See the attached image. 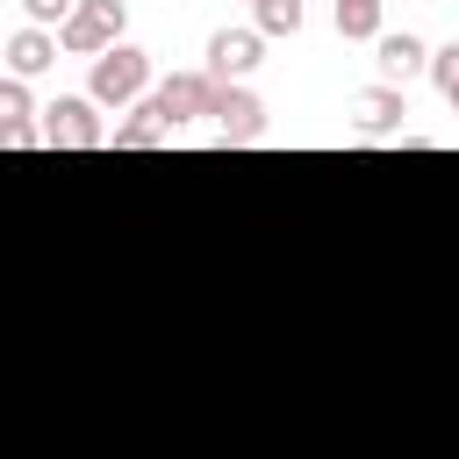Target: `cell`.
Here are the masks:
<instances>
[{
    "label": "cell",
    "instance_id": "12",
    "mask_svg": "<svg viewBox=\"0 0 459 459\" xmlns=\"http://www.w3.org/2000/svg\"><path fill=\"white\" fill-rule=\"evenodd\" d=\"M251 29H258V36H294V29H301V0H265V7H251Z\"/></svg>",
    "mask_w": 459,
    "mask_h": 459
},
{
    "label": "cell",
    "instance_id": "1",
    "mask_svg": "<svg viewBox=\"0 0 459 459\" xmlns=\"http://www.w3.org/2000/svg\"><path fill=\"white\" fill-rule=\"evenodd\" d=\"M86 93H93L100 108H136V100L151 93V50H136V43H115L108 57H93V72H86Z\"/></svg>",
    "mask_w": 459,
    "mask_h": 459
},
{
    "label": "cell",
    "instance_id": "4",
    "mask_svg": "<svg viewBox=\"0 0 459 459\" xmlns=\"http://www.w3.org/2000/svg\"><path fill=\"white\" fill-rule=\"evenodd\" d=\"M43 143L50 151H100L108 129H100V100L93 93H57L43 108Z\"/></svg>",
    "mask_w": 459,
    "mask_h": 459
},
{
    "label": "cell",
    "instance_id": "13",
    "mask_svg": "<svg viewBox=\"0 0 459 459\" xmlns=\"http://www.w3.org/2000/svg\"><path fill=\"white\" fill-rule=\"evenodd\" d=\"M36 100H29V79H0V129H29Z\"/></svg>",
    "mask_w": 459,
    "mask_h": 459
},
{
    "label": "cell",
    "instance_id": "5",
    "mask_svg": "<svg viewBox=\"0 0 459 459\" xmlns=\"http://www.w3.org/2000/svg\"><path fill=\"white\" fill-rule=\"evenodd\" d=\"M265 65V36L258 29H215L208 36V65L201 72H215L222 86H244V72H258Z\"/></svg>",
    "mask_w": 459,
    "mask_h": 459
},
{
    "label": "cell",
    "instance_id": "2",
    "mask_svg": "<svg viewBox=\"0 0 459 459\" xmlns=\"http://www.w3.org/2000/svg\"><path fill=\"white\" fill-rule=\"evenodd\" d=\"M215 93H222V79H215V72H165V79L151 86V115L179 136L186 122L215 115Z\"/></svg>",
    "mask_w": 459,
    "mask_h": 459
},
{
    "label": "cell",
    "instance_id": "8",
    "mask_svg": "<svg viewBox=\"0 0 459 459\" xmlns=\"http://www.w3.org/2000/svg\"><path fill=\"white\" fill-rule=\"evenodd\" d=\"M57 29H36V22H22L14 36H7V79H36V72H50L57 65Z\"/></svg>",
    "mask_w": 459,
    "mask_h": 459
},
{
    "label": "cell",
    "instance_id": "6",
    "mask_svg": "<svg viewBox=\"0 0 459 459\" xmlns=\"http://www.w3.org/2000/svg\"><path fill=\"white\" fill-rule=\"evenodd\" d=\"M208 122H215V143H222V151H230V143H258V136H265V100H258L251 86H222Z\"/></svg>",
    "mask_w": 459,
    "mask_h": 459
},
{
    "label": "cell",
    "instance_id": "9",
    "mask_svg": "<svg viewBox=\"0 0 459 459\" xmlns=\"http://www.w3.org/2000/svg\"><path fill=\"white\" fill-rule=\"evenodd\" d=\"M373 65H380V79H387V86H402V79L430 72V43H423V36H409V29H402V36H380V43H373Z\"/></svg>",
    "mask_w": 459,
    "mask_h": 459
},
{
    "label": "cell",
    "instance_id": "15",
    "mask_svg": "<svg viewBox=\"0 0 459 459\" xmlns=\"http://www.w3.org/2000/svg\"><path fill=\"white\" fill-rule=\"evenodd\" d=\"M72 7H79V0H22V14H29L36 29H65V22H72Z\"/></svg>",
    "mask_w": 459,
    "mask_h": 459
},
{
    "label": "cell",
    "instance_id": "11",
    "mask_svg": "<svg viewBox=\"0 0 459 459\" xmlns=\"http://www.w3.org/2000/svg\"><path fill=\"white\" fill-rule=\"evenodd\" d=\"M158 143H172V129L151 115V100H136V108H129V122L115 129V151H158Z\"/></svg>",
    "mask_w": 459,
    "mask_h": 459
},
{
    "label": "cell",
    "instance_id": "14",
    "mask_svg": "<svg viewBox=\"0 0 459 459\" xmlns=\"http://www.w3.org/2000/svg\"><path fill=\"white\" fill-rule=\"evenodd\" d=\"M430 79H437V93H445V108L459 115V43H445V50H430Z\"/></svg>",
    "mask_w": 459,
    "mask_h": 459
},
{
    "label": "cell",
    "instance_id": "10",
    "mask_svg": "<svg viewBox=\"0 0 459 459\" xmlns=\"http://www.w3.org/2000/svg\"><path fill=\"white\" fill-rule=\"evenodd\" d=\"M380 14H387V0H337V36L344 43H380L387 36Z\"/></svg>",
    "mask_w": 459,
    "mask_h": 459
},
{
    "label": "cell",
    "instance_id": "16",
    "mask_svg": "<svg viewBox=\"0 0 459 459\" xmlns=\"http://www.w3.org/2000/svg\"><path fill=\"white\" fill-rule=\"evenodd\" d=\"M251 7H265V0H251Z\"/></svg>",
    "mask_w": 459,
    "mask_h": 459
},
{
    "label": "cell",
    "instance_id": "3",
    "mask_svg": "<svg viewBox=\"0 0 459 459\" xmlns=\"http://www.w3.org/2000/svg\"><path fill=\"white\" fill-rule=\"evenodd\" d=\"M122 29H129V7L122 0H79L72 22L57 29V43H65V57H108L115 43H129Z\"/></svg>",
    "mask_w": 459,
    "mask_h": 459
},
{
    "label": "cell",
    "instance_id": "7",
    "mask_svg": "<svg viewBox=\"0 0 459 459\" xmlns=\"http://www.w3.org/2000/svg\"><path fill=\"white\" fill-rule=\"evenodd\" d=\"M402 115H409V100H402V86H387V79H373V86L351 93V136H394Z\"/></svg>",
    "mask_w": 459,
    "mask_h": 459
}]
</instances>
